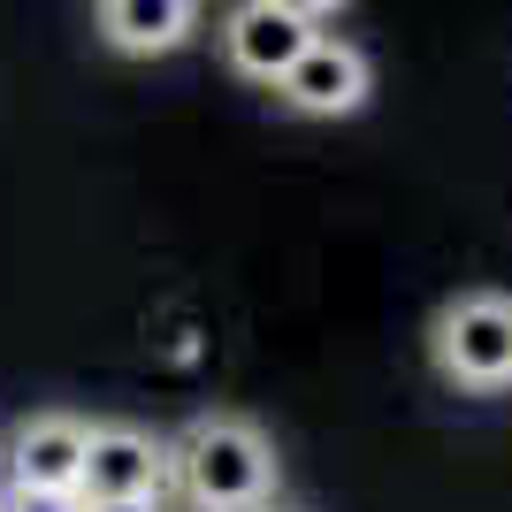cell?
I'll return each mask as SVG.
<instances>
[{"mask_svg": "<svg viewBox=\"0 0 512 512\" xmlns=\"http://www.w3.org/2000/svg\"><path fill=\"white\" fill-rule=\"evenodd\" d=\"M276 444L245 413H199L169 444V482L192 512H268L276 497Z\"/></svg>", "mask_w": 512, "mask_h": 512, "instance_id": "6da1fadb", "label": "cell"}, {"mask_svg": "<svg viewBox=\"0 0 512 512\" xmlns=\"http://www.w3.org/2000/svg\"><path fill=\"white\" fill-rule=\"evenodd\" d=\"M436 375L459 390H512V299L505 291H459L428 329Z\"/></svg>", "mask_w": 512, "mask_h": 512, "instance_id": "7a4b0ae2", "label": "cell"}, {"mask_svg": "<svg viewBox=\"0 0 512 512\" xmlns=\"http://www.w3.org/2000/svg\"><path fill=\"white\" fill-rule=\"evenodd\" d=\"M169 490V444L138 421H92L85 436V505H161Z\"/></svg>", "mask_w": 512, "mask_h": 512, "instance_id": "3957f363", "label": "cell"}, {"mask_svg": "<svg viewBox=\"0 0 512 512\" xmlns=\"http://www.w3.org/2000/svg\"><path fill=\"white\" fill-rule=\"evenodd\" d=\"M321 23H329V8H306V0H245L222 16V54L237 77L283 85V69L321 39Z\"/></svg>", "mask_w": 512, "mask_h": 512, "instance_id": "277c9868", "label": "cell"}, {"mask_svg": "<svg viewBox=\"0 0 512 512\" xmlns=\"http://www.w3.org/2000/svg\"><path fill=\"white\" fill-rule=\"evenodd\" d=\"M367 85H375V69H367V54L352 39H337V31H321L314 46H306L299 62L283 69L276 100L291 107V115H314V123H337V115H360L367 107Z\"/></svg>", "mask_w": 512, "mask_h": 512, "instance_id": "5b68a950", "label": "cell"}, {"mask_svg": "<svg viewBox=\"0 0 512 512\" xmlns=\"http://www.w3.org/2000/svg\"><path fill=\"white\" fill-rule=\"evenodd\" d=\"M85 436H92V421H77V413H31L8 436V490L77 497V482H85Z\"/></svg>", "mask_w": 512, "mask_h": 512, "instance_id": "8992f818", "label": "cell"}, {"mask_svg": "<svg viewBox=\"0 0 512 512\" xmlns=\"http://www.w3.org/2000/svg\"><path fill=\"white\" fill-rule=\"evenodd\" d=\"M92 31H100L107 54L153 62V54L192 46V31H199V0H107V8H92Z\"/></svg>", "mask_w": 512, "mask_h": 512, "instance_id": "52a82bcc", "label": "cell"}, {"mask_svg": "<svg viewBox=\"0 0 512 512\" xmlns=\"http://www.w3.org/2000/svg\"><path fill=\"white\" fill-rule=\"evenodd\" d=\"M0 512H85V497H54V490H8Z\"/></svg>", "mask_w": 512, "mask_h": 512, "instance_id": "ba28073f", "label": "cell"}, {"mask_svg": "<svg viewBox=\"0 0 512 512\" xmlns=\"http://www.w3.org/2000/svg\"><path fill=\"white\" fill-rule=\"evenodd\" d=\"M85 512H161V505H85Z\"/></svg>", "mask_w": 512, "mask_h": 512, "instance_id": "9c48e42d", "label": "cell"}]
</instances>
